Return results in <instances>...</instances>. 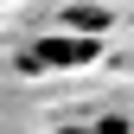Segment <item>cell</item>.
<instances>
[{
	"mask_svg": "<svg viewBox=\"0 0 134 134\" xmlns=\"http://www.w3.org/2000/svg\"><path fill=\"white\" fill-rule=\"evenodd\" d=\"M64 134H77V128H64Z\"/></svg>",
	"mask_w": 134,
	"mask_h": 134,
	"instance_id": "7a4b0ae2",
	"label": "cell"
},
{
	"mask_svg": "<svg viewBox=\"0 0 134 134\" xmlns=\"http://www.w3.org/2000/svg\"><path fill=\"white\" fill-rule=\"evenodd\" d=\"M102 45L96 38H38V58L32 64H51V70H77V64H90Z\"/></svg>",
	"mask_w": 134,
	"mask_h": 134,
	"instance_id": "6da1fadb",
	"label": "cell"
}]
</instances>
